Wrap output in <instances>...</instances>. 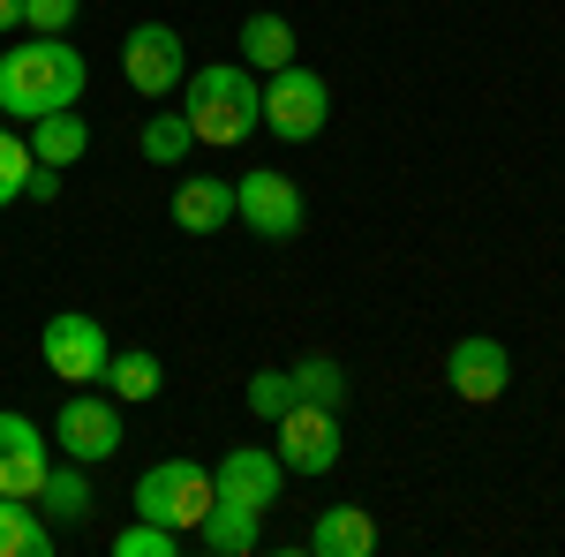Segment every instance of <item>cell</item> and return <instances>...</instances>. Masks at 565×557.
<instances>
[{
  "instance_id": "1",
  "label": "cell",
  "mask_w": 565,
  "mask_h": 557,
  "mask_svg": "<svg viewBox=\"0 0 565 557\" xmlns=\"http://www.w3.org/2000/svg\"><path fill=\"white\" fill-rule=\"evenodd\" d=\"M84 53L68 39H15L0 53V114L8 121H45V114H61V106H76L84 98Z\"/></svg>"
},
{
  "instance_id": "2",
  "label": "cell",
  "mask_w": 565,
  "mask_h": 557,
  "mask_svg": "<svg viewBox=\"0 0 565 557\" xmlns=\"http://www.w3.org/2000/svg\"><path fill=\"white\" fill-rule=\"evenodd\" d=\"M181 121H189V136H196L204 151L249 143V129L264 121L257 68H242V61H204V68H189V84H181Z\"/></svg>"
},
{
  "instance_id": "3",
  "label": "cell",
  "mask_w": 565,
  "mask_h": 557,
  "mask_svg": "<svg viewBox=\"0 0 565 557\" xmlns=\"http://www.w3.org/2000/svg\"><path fill=\"white\" fill-rule=\"evenodd\" d=\"M212 497H218V482L196 460H159V468L136 474V519H159L174 535H196L204 513H212Z\"/></svg>"
},
{
  "instance_id": "4",
  "label": "cell",
  "mask_w": 565,
  "mask_h": 557,
  "mask_svg": "<svg viewBox=\"0 0 565 557\" xmlns=\"http://www.w3.org/2000/svg\"><path fill=\"white\" fill-rule=\"evenodd\" d=\"M324 121H332V84L317 68L287 61V68L264 76V129L279 136V143H309Z\"/></svg>"
},
{
  "instance_id": "5",
  "label": "cell",
  "mask_w": 565,
  "mask_h": 557,
  "mask_svg": "<svg viewBox=\"0 0 565 557\" xmlns=\"http://www.w3.org/2000/svg\"><path fill=\"white\" fill-rule=\"evenodd\" d=\"M234 218H242L257 242H295L309 212H302V189H295L279 167H249L242 181H234Z\"/></svg>"
},
{
  "instance_id": "6",
  "label": "cell",
  "mask_w": 565,
  "mask_h": 557,
  "mask_svg": "<svg viewBox=\"0 0 565 557\" xmlns=\"http://www.w3.org/2000/svg\"><path fill=\"white\" fill-rule=\"evenodd\" d=\"M53 444H61V460H114L121 452V399L114 392H76V399H61V422H53Z\"/></svg>"
},
{
  "instance_id": "7",
  "label": "cell",
  "mask_w": 565,
  "mask_h": 557,
  "mask_svg": "<svg viewBox=\"0 0 565 557\" xmlns=\"http://www.w3.org/2000/svg\"><path fill=\"white\" fill-rule=\"evenodd\" d=\"M39 354H45V369H53L61 385H98V369H106L114 340H106V324H98V317L61 309V317L39 332Z\"/></svg>"
},
{
  "instance_id": "8",
  "label": "cell",
  "mask_w": 565,
  "mask_h": 557,
  "mask_svg": "<svg viewBox=\"0 0 565 557\" xmlns=\"http://www.w3.org/2000/svg\"><path fill=\"white\" fill-rule=\"evenodd\" d=\"M279 468L287 474H332L340 468V407H309V399H295L287 415H279Z\"/></svg>"
},
{
  "instance_id": "9",
  "label": "cell",
  "mask_w": 565,
  "mask_h": 557,
  "mask_svg": "<svg viewBox=\"0 0 565 557\" xmlns=\"http://www.w3.org/2000/svg\"><path fill=\"white\" fill-rule=\"evenodd\" d=\"M121 68H129V90L143 98H167V90L189 84V53H181V31L174 23H136L121 39Z\"/></svg>"
},
{
  "instance_id": "10",
  "label": "cell",
  "mask_w": 565,
  "mask_h": 557,
  "mask_svg": "<svg viewBox=\"0 0 565 557\" xmlns=\"http://www.w3.org/2000/svg\"><path fill=\"white\" fill-rule=\"evenodd\" d=\"M45 468H53V437L31 415L0 407V497H39Z\"/></svg>"
},
{
  "instance_id": "11",
  "label": "cell",
  "mask_w": 565,
  "mask_h": 557,
  "mask_svg": "<svg viewBox=\"0 0 565 557\" xmlns=\"http://www.w3.org/2000/svg\"><path fill=\"white\" fill-rule=\"evenodd\" d=\"M445 385L460 392L468 407H490V399H505V385H513V354H505V340H490V332L460 340L452 354H445Z\"/></svg>"
},
{
  "instance_id": "12",
  "label": "cell",
  "mask_w": 565,
  "mask_h": 557,
  "mask_svg": "<svg viewBox=\"0 0 565 557\" xmlns=\"http://www.w3.org/2000/svg\"><path fill=\"white\" fill-rule=\"evenodd\" d=\"M212 482H218V497H234V505H249V513H271L279 490H287V468H279V452H264V444H234L212 468Z\"/></svg>"
},
{
  "instance_id": "13",
  "label": "cell",
  "mask_w": 565,
  "mask_h": 557,
  "mask_svg": "<svg viewBox=\"0 0 565 557\" xmlns=\"http://www.w3.org/2000/svg\"><path fill=\"white\" fill-rule=\"evenodd\" d=\"M167 212H174L181 234H218V226H234V181L226 173H189Z\"/></svg>"
},
{
  "instance_id": "14",
  "label": "cell",
  "mask_w": 565,
  "mask_h": 557,
  "mask_svg": "<svg viewBox=\"0 0 565 557\" xmlns=\"http://www.w3.org/2000/svg\"><path fill=\"white\" fill-rule=\"evenodd\" d=\"M377 550V519L362 505H324L309 519V557H370Z\"/></svg>"
},
{
  "instance_id": "15",
  "label": "cell",
  "mask_w": 565,
  "mask_h": 557,
  "mask_svg": "<svg viewBox=\"0 0 565 557\" xmlns=\"http://www.w3.org/2000/svg\"><path fill=\"white\" fill-rule=\"evenodd\" d=\"M98 385L114 392L121 407H143V399H159V385H167V362L151 346H114L106 369H98Z\"/></svg>"
},
{
  "instance_id": "16",
  "label": "cell",
  "mask_w": 565,
  "mask_h": 557,
  "mask_svg": "<svg viewBox=\"0 0 565 557\" xmlns=\"http://www.w3.org/2000/svg\"><path fill=\"white\" fill-rule=\"evenodd\" d=\"M264 535V513H249V505H234V497H212V513H204V527H196V543L212 557H249Z\"/></svg>"
},
{
  "instance_id": "17",
  "label": "cell",
  "mask_w": 565,
  "mask_h": 557,
  "mask_svg": "<svg viewBox=\"0 0 565 557\" xmlns=\"http://www.w3.org/2000/svg\"><path fill=\"white\" fill-rule=\"evenodd\" d=\"M0 557H53V519L39 497H0Z\"/></svg>"
},
{
  "instance_id": "18",
  "label": "cell",
  "mask_w": 565,
  "mask_h": 557,
  "mask_svg": "<svg viewBox=\"0 0 565 557\" xmlns=\"http://www.w3.org/2000/svg\"><path fill=\"white\" fill-rule=\"evenodd\" d=\"M90 151V129L76 106H61V114H45V121H31V159L39 167H76Z\"/></svg>"
},
{
  "instance_id": "19",
  "label": "cell",
  "mask_w": 565,
  "mask_h": 557,
  "mask_svg": "<svg viewBox=\"0 0 565 557\" xmlns=\"http://www.w3.org/2000/svg\"><path fill=\"white\" fill-rule=\"evenodd\" d=\"M287 61H295V23L287 15H242V68L271 76Z\"/></svg>"
},
{
  "instance_id": "20",
  "label": "cell",
  "mask_w": 565,
  "mask_h": 557,
  "mask_svg": "<svg viewBox=\"0 0 565 557\" xmlns=\"http://www.w3.org/2000/svg\"><path fill=\"white\" fill-rule=\"evenodd\" d=\"M39 513H45V519H68V527L90 513L84 460H53V468H45V482H39Z\"/></svg>"
},
{
  "instance_id": "21",
  "label": "cell",
  "mask_w": 565,
  "mask_h": 557,
  "mask_svg": "<svg viewBox=\"0 0 565 557\" xmlns=\"http://www.w3.org/2000/svg\"><path fill=\"white\" fill-rule=\"evenodd\" d=\"M287 385H295V399H309V407H348V369H340L332 354H302V362L287 369Z\"/></svg>"
},
{
  "instance_id": "22",
  "label": "cell",
  "mask_w": 565,
  "mask_h": 557,
  "mask_svg": "<svg viewBox=\"0 0 565 557\" xmlns=\"http://www.w3.org/2000/svg\"><path fill=\"white\" fill-rule=\"evenodd\" d=\"M181 151H196L189 121H181V114H151V121H143V159H151V167H181Z\"/></svg>"
},
{
  "instance_id": "23",
  "label": "cell",
  "mask_w": 565,
  "mask_h": 557,
  "mask_svg": "<svg viewBox=\"0 0 565 557\" xmlns=\"http://www.w3.org/2000/svg\"><path fill=\"white\" fill-rule=\"evenodd\" d=\"M31 167H39V159H31V136L0 129V212H8V204L31 189Z\"/></svg>"
},
{
  "instance_id": "24",
  "label": "cell",
  "mask_w": 565,
  "mask_h": 557,
  "mask_svg": "<svg viewBox=\"0 0 565 557\" xmlns=\"http://www.w3.org/2000/svg\"><path fill=\"white\" fill-rule=\"evenodd\" d=\"M174 550H181V535L159 527V519H136V527L114 535V557H174Z\"/></svg>"
},
{
  "instance_id": "25",
  "label": "cell",
  "mask_w": 565,
  "mask_h": 557,
  "mask_svg": "<svg viewBox=\"0 0 565 557\" xmlns=\"http://www.w3.org/2000/svg\"><path fill=\"white\" fill-rule=\"evenodd\" d=\"M242 399H249V415H264V422H279V415L295 407V385H287V369H257Z\"/></svg>"
},
{
  "instance_id": "26",
  "label": "cell",
  "mask_w": 565,
  "mask_h": 557,
  "mask_svg": "<svg viewBox=\"0 0 565 557\" xmlns=\"http://www.w3.org/2000/svg\"><path fill=\"white\" fill-rule=\"evenodd\" d=\"M68 23H76V0H23V31H39V39H68Z\"/></svg>"
},
{
  "instance_id": "27",
  "label": "cell",
  "mask_w": 565,
  "mask_h": 557,
  "mask_svg": "<svg viewBox=\"0 0 565 557\" xmlns=\"http://www.w3.org/2000/svg\"><path fill=\"white\" fill-rule=\"evenodd\" d=\"M53 189H61V167H31V189L23 196H53Z\"/></svg>"
},
{
  "instance_id": "28",
  "label": "cell",
  "mask_w": 565,
  "mask_h": 557,
  "mask_svg": "<svg viewBox=\"0 0 565 557\" xmlns=\"http://www.w3.org/2000/svg\"><path fill=\"white\" fill-rule=\"evenodd\" d=\"M0 31H23V0H0Z\"/></svg>"
}]
</instances>
